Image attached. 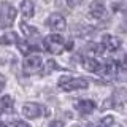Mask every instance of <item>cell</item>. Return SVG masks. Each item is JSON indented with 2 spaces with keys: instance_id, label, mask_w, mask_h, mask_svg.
<instances>
[{
  "instance_id": "19",
  "label": "cell",
  "mask_w": 127,
  "mask_h": 127,
  "mask_svg": "<svg viewBox=\"0 0 127 127\" xmlns=\"http://www.w3.org/2000/svg\"><path fill=\"white\" fill-rule=\"evenodd\" d=\"M45 65V70H43V75H48V73H51V71H54L56 68H57V64H56L54 61H46V64H43Z\"/></svg>"
},
{
  "instance_id": "24",
  "label": "cell",
  "mask_w": 127,
  "mask_h": 127,
  "mask_svg": "<svg viewBox=\"0 0 127 127\" xmlns=\"http://www.w3.org/2000/svg\"><path fill=\"white\" fill-rule=\"evenodd\" d=\"M3 87H5V76H3V75H0V91H2Z\"/></svg>"
},
{
  "instance_id": "5",
  "label": "cell",
  "mask_w": 127,
  "mask_h": 127,
  "mask_svg": "<svg viewBox=\"0 0 127 127\" xmlns=\"http://www.w3.org/2000/svg\"><path fill=\"white\" fill-rule=\"evenodd\" d=\"M46 26L49 27L53 32H62V30L67 29V21H65V18H64L62 14L53 13L49 18L46 19Z\"/></svg>"
},
{
  "instance_id": "13",
  "label": "cell",
  "mask_w": 127,
  "mask_h": 127,
  "mask_svg": "<svg viewBox=\"0 0 127 127\" xmlns=\"http://www.w3.org/2000/svg\"><path fill=\"white\" fill-rule=\"evenodd\" d=\"M102 64L97 62L94 57H84L83 59V68L87 70V71H92V73H97L98 68H100Z\"/></svg>"
},
{
  "instance_id": "25",
  "label": "cell",
  "mask_w": 127,
  "mask_h": 127,
  "mask_svg": "<svg viewBox=\"0 0 127 127\" xmlns=\"http://www.w3.org/2000/svg\"><path fill=\"white\" fill-rule=\"evenodd\" d=\"M0 127H3V124H2V122H0Z\"/></svg>"
},
{
  "instance_id": "17",
  "label": "cell",
  "mask_w": 127,
  "mask_h": 127,
  "mask_svg": "<svg viewBox=\"0 0 127 127\" xmlns=\"http://www.w3.org/2000/svg\"><path fill=\"white\" fill-rule=\"evenodd\" d=\"M16 45H18L19 51H21L22 54H30L32 51H33V46H30V45H29V41H21V40H19Z\"/></svg>"
},
{
  "instance_id": "1",
  "label": "cell",
  "mask_w": 127,
  "mask_h": 127,
  "mask_svg": "<svg viewBox=\"0 0 127 127\" xmlns=\"http://www.w3.org/2000/svg\"><path fill=\"white\" fill-rule=\"evenodd\" d=\"M57 86L61 87L62 91H78V89H86L89 86V81L84 78H75V76H61L57 81Z\"/></svg>"
},
{
  "instance_id": "6",
  "label": "cell",
  "mask_w": 127,
  "mask_h": 127,
  "mask_svg": "<svg viewBox=\"0 0 127 127\" xmlns=\"http://www.w3.org/2000/svg\"><path fill=\"white\" fill-rule=\"evenodd\" d=\"M89 13L95 19H105L106 18L105 0H92V3L89 5Z\"/></svg>"
},
{
  "instance_id": "16",
  "label": "cell",
  "mask_w": 127,
  "mask_h": 127,
  "mask_svg": "<svg viewBox=\"0 0 127 127\" xmlns=\"http://www.w3.org/2000/svg\"><path fill=\"white\" fill-rule=\"evenodd\" d=\"M13 98L10 97V95H3L2 98H0V111H10V110H13Z\"/></svg>"
},
{
  "instance_id": "10",
  "label": "cell",
  "mask_w": 127,
  "mask_h": 127,
  "mask_svg": "<svg viewBox=\"0 0 127 127\" xmlns=\"http://www.w3.org/2000/svg\"><path fill=\"white\" fill-rule=\"evenodd\" d=\"M102 46H103V49H106V51H118L119 49V46H121V41L116 38V37H113V35H103L102 37Z\"/></svg>"
},
{
  "instance_id": "22",
  "label": "cell",
  "mask_w": 127,
  "mask_h": 127,
  "mask_svg": "<svg viewBox=\"0 0 127 127\" xmlns=\"http://www.w3.org/2000/svg\"><path fill=\"white\" fill-rule=\"evenodd\" d=\"M11 127H30V126L24 121H14L13 124H11Z\"/></svg>"
},
{
  "instance_id": "20",
  "label": "cell",
  "mask_w": 127,
  "mask_h": 127,
  "mask_svg": "<svg viewBox=\"0 0 127 127\" xmlns=\"http://www.w3.org/2000/svg\"><path fill=\"white\" fill-rule=\"evenodd\" d=\"M114 126V119L113 116H105L102 119V122L98 124V127H113Z\"/></svg>"
},
{
  "instance_id": "18",
  "label": "cell",
  "mask_w": 127,
  "mask_h": 127,
  "mask_svg": "<svg viewBox=\"0 0 127 127\" xmlns=\"http://www.w3.org/2000/svg\"><path fill=\"white\" fill-rule=\"evenodd\" d=\"M113 10L127 14V0H119L118 3H113Z\"/></svg>"
},
{
  "instance_id": "26",
  "label": "cell",
  "mask_w": 127,
  "mask_h": 127,
  "mask_svg": "<svg viewBox=\"0 0 127 127\" xmlns=\"http://www.w3.org/2000/svg\"><path fill=\"white\" fill-rule=\"evenodd\" d=\"M113 127H119V126H113Z\"/></svg>"
},
{
  "instance_id": "11",
  "label": "cell",
  "mask_w": 127,
  "mask_h": 127,
  "mask_svg": "<svg viewBox=\"0 0 127 127\" xmlns=\"http://www.w3.org/2000/svg\"><path fill=\"white\" fill-rule=\"evenodd\" d=\"M114 79L122 81V83L127 81V62L126 61L116 62V73H114Z\"/></svg>"
},
{
  "instance_id": "9",
  "label": "cell",
  "mask_w": 127,
  "mask_h": 127,
  "mask_svg": "<svg viewBox=\"0 0 127 127\" xmlns=\"http://www.w3.org/2000/svg\"><path fill=\"white\" fill-rule=\"evenodd\" d=\"M75 108L79 114H91L95 110V102L94 100H76Z\"/></svg>"
},
{
  "instance_id": "2",
  "label": "cell",
  "mask_w": 127,
  "mask_h": 127,
  "mask_svg": "<svg viewBox=\"0 0 127 127\" xmlns=\"http://www.w3.org/2000/svg\"><path fill=\"white\" fill-rule=\"evenodd\" d=\"M43 48L51 54H61L65 49V38L57 33H51L43 40Z\"/></svg>"
},
{
  "instance_id": "3",
  "label": "cell",
  "mask_w": 127,
  "mask_h": 127,
  "mask_svg": "<svg viewBox=\"0 0 127 127\" xmlns=\"http://www.w3.org/2000/svg\"><path fill=\"white\" fill-rule=\"evenodd\" d=\"M16 19V10L11 3L8 2H3L0 5V27L2 29H6V27L13 26Z\"/></svg>"
},
{
  "instance_id": "14",
  "label": "cell",
  "mask_w": 127,
  "mask_h": 127,
  "mask_svg": "<svg viewBox=\"0 0 127 127\" xmlns=\"http://www.w3.org/2000/svg\"><path fill=\"white\" fill-rule=\"evenodd\" d=\"M19 41V37L16 32H8V33H3L0 37V45L8 46V45H14V43Z\"/></svg>"
},
{
  "instance_id": "21",
  "label": "cell",
  "mask_w": 127,
  "mask_h": 127,
  "mask_svg": "<svg viewBox=\"0 0 127 127\" xmlns=\"http://www.w3.org/2000/svg\"><path fill=\"white\" fill-rule=\"evenodd\" d=\"M81 2H83V0H65V3H67L70 8H76V6H79V5H81Z\"/></svg>"
},
{
  "instance_id": "15",
  "label": "cell",
  "mask_w": 127,
  "mask_h": 127,
  "mask_svg": "<svg viewBox=\"0 0 127 127\" xmlns=\"http://www.w3.org/2000/svg\"><path fill=\"white\" fill-rule=\"evenodd\" d=\"M21 30L24 32V35H26V38L38 37V30L35 29V27L29 26V24H26V22H21Z\"/></svg>"
},
{
  "instance_id": "12",
  "label": "cell",
  "mask_w": 127,
  "mask_h": 127,
  "mask_svg": "<svg viewBox=\"0 0 127 127\" xmlns=\"http://www.w3.org/2000/svg\"><path fill=\"white\" fill-rule=\"evenodd\" d=\"M21 13H22V16L26 19H30L32 16H33L35 5H33L32 0H22V3H21Z\"/></svg>"
},
{
  "instance_id": "8",
  "label": "cell",
  "mask_w": 127,
  "mask_h": 127,
  "mask_svg": "<svg viewBox=\"0 0 127 127\" xmlns=\"http://www.w3.org/2000/svg\"><path fill=\"white\" fill-rule=\"evenodd\" d=\"M111 102V106H114V108H121L122 105H126L127 103V89H116L113 92L110 98Z\"/></svg>"
},
{
  "instance_id": "23",
  "label": "cell",
  "mask_w": 127,
  "mask_h": 127,
  "mask_svg": "<svg viewBox=\"0 0 127 127\" xmlns=\"http://www.w3.org/2000/svg\"><path fill=\"white\" fill-rule=\"evenodd\" d=\"M49 127H64V122L62 121H53L49 124Z\"/></svg>"
},
{
  "instance_id": "7",
  "label": "cell",
  "mask_w": 127,
  "mask_h": 127,
  "mask_svg": "<svg viewBox=\"0 0 127 127\" xmlns=\"http://www.w3.org/2000/svg\"><path fill=\"white\" fill-rule=\"evenodd\" d=\"M22 113H24V116H26V118H29V119H35V118L41 116L43 108L38 105V103L30 102V103H26V105L22 106Z\"/></svg>"
},
{
  "instance_id": "4",
  "label": "cell",
  "mask_w": 127,
  "mask_h": 127,
  "mask_svg": "<svg viewBox=\"0 0 127 127\" xmlns=\"http://www.w3.org/2000/svg\"><path fill=\"white\" fill-rule=\"evenodd\" d=\"M43 67V59L40 54H29L26 59H24V64H22V68L27 75H35L41 70Z\"/></svg>"
}]
</instances>
